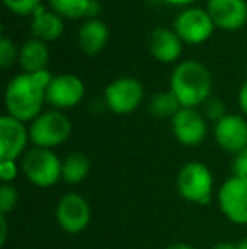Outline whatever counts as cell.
I'll return each mask as SVG.
<instances>
[{
    "label": "cell",
    "instance_id": "ffe728a7",
    "mask_svg": "<svg viewBox=\"0 0 247 249\" xmlns=\"http://www.w3.org/2000/svg\"><path fill=\"white\" fill-rule=\"evenodd\" d=\"M149 110L156 119H169L171 121L181 110V104L171 90H166V92H159L152 97L151 104H149Z\"/></svg>",
    "mask_w": 247,
    "mask_h": 249
},
{
    "label": "cell",
    "instance_id": "484cf974",
    "mask_svg": "<svg viewBox=\"0 0 247 249\" xmlns=\"http://www.w3.org/2000/svg\"><path fill=\"white\" fill-rule=\"evenodd\" d=\"M232 171H234V177L247 178V148L235 154L234 163H232Z\"/></svg>",
    "mask_w": 247,
    "mask_h": 249
},
{
    "label": "cell",
    "instance_id": "8fae6325",
    "mask_svg": "<svg viewBox=\"0 0 247 249\" xmlns=\"http://www.w3.org/2000/svg\"><path fill=\"white\" fill-rule=\"evenodd\" d=\"M26 122L10 117L9 114L0 117V160L16 161L26 153L29 131L26 129Z\"/></svg>",
    "mask_w": 247,
    "mask_h": 249
},
{
    "label": "cell",
    "instance_id": "4fadbf2b",
    "mask_svg": "<svg viewBox=\"0 0 247 249\" xmlns=\"http://www.w3.org/2000/svg\"><path fill=\"white\" fill-rule=\"evenodd\" d=\"M171 131L183 146H198L207 136V122L197 108L181 107L171 119Z\"/></svg>",
    "mask_w": 247,
    "mask_h": 249
},
{
    "label": "cell",
    "instance_id": "8992f818",
    "mask_svg": "<svg viewBox=\"0 0 247 249\" xmlns=\"http://www.w3.org/2000/svg\"><path fill=\"white\" fill-rule=\"evenodd\" d=\"M173 31L186 44H201L212 37L215 24L210 19L207 9L186 7L176 16L173 22Z\"/></svg>",
    "mask_w": 247,
    "mask_h": 249
},
{
    "label": "cell",
    "instance_id": "603a6c76",
    "mask_svg": "<svg viewBox=\"0 0 247 249\" xmlns=\"http://www.w3.org/2000/svg\"><path fill=\"white\" fill-rule=\"evenodd\" d=\"M17 200H19V194H17L16 187H12L10 183H2L0 187V213L7 215L10 210H14Z\"/></svg>",
    "mask_w": 247,
    "mask_h": 249
},
{
    "label": "cell",
    "instance_id": "9a60e30c",
    "mask_svg": "<svg viewBox=\"0 0 247 249\" xmlns=\"http://www.w3.org/2000/svg\"><path fill=\"white\" fill-rule=\"evenodd\" d=\"M183 41L168 27H156L149 34V53L161 63H175L181 56Z\"/></svg>",
    "mask_w": 247,
    "mask_h": 249
},
{
    "label": "cell",
    "instance_id": "2e32d148",
    "mask_svg": "<svg viewBox=\"0 0 247 249\" xmlns=\"http://www.w3.org/2000/svg\"><path fill=\"white\" fill-rule=\"evenodd\" d=\"M31 33H33V36L36 39L43 41V43L58 41L65 33L63 17H60L51 9L48 10L46 7L41 5L31 16Z\"/></svg>",
    "mask_w": 247,
    "mask_h": 249
},
{
    "label": "cell",
    "instance_id": "6da1fadb",
    "mask_svg": "<svg viewBox=\"0 0 247 249\" xmlns=\"http://www.w3.org/2000/svg\"><path fill=\"white\" fill-rule=\"evenodd\" d=\"M53 75L49 70L39 73H20L14 76L5 89V108L10 117L20 122H33L43 114L46 90Z\"/></svg>",
    "mask_w": 247,
    "mask_h": 249
},
{
    "label": "cell",
    "instance_id": "1f68e13d",
    "mask_svg": "<svg viewBox=\"0 0 247 249\" xmlns=\"http://www.w3.org/2000/svg\"><path fill=\"white\" fill-rule=\"evenodd\" d=\"M166 249H197V248L190 246V244H185V243H175V244H169Z\"/></svg>",
    "mask_w": 247,
    "mask_h": 249
},
{
    "label": "cell",
    "instance_id": "30bf717a",
    "mask_svg": "<svg viewBox=\"0 0 247 249\" xmlns=\"http://www.w3.org/2000/svg\"><path fill=\"white\" fill-rule=\"evenodd\" d=\"M92 217L90 203L78 194H68L58 202L56 219L63 231L68 234H78L86 229Z\"/></svg>",
    "mask_w": 247,
    "mask_h": 249
},
{
    "label": "cell",
    "instance_id": "ac0fdd59",
    "mask_svg": "<svg viewBox=\"0 0 247 249\" xmlns=\"http://www.w3.org/2000/svg\"><path fill=\"white\" fill-rule=\"evenodd\" d=\"M48 63H49V50L43 41L33 37L19 48V65L22 73L44 71L48 70Z\"/></svg>",
    "mask_w": 247,
    "mask_h": 249
},
{
    "label": "cell",
    "instance_id": "d6986e66",
    "mask_svg": "<svg viewBox=\"0 0 247 249\" xmlns=\"http://www.w3.org/2000/svg\"><path fill=\"white\" fill-rule=\"evenodd\" d=\"M88 173H90V160L86 154L75 151V153L68 154V156L63 160L61 178L68 185L82 183Z\"/></svg>",
    "mask_w": 247,
    "mask_h": 249
},
{
    "label": "cell",
    "instance_id": "277c9868",
    "mask_svg": "<svg viewBox=\"0 0 247 249\" xmlns=\"http://www.w3.org/2000/svg\"><path fill=\"white\" fill-rule=\"evenodd\" d=\"M176 187L180 195L191 203L207 205L214 197V177L200 161H190L180 170Z\"/></svg>",
    "mask_w": 247,
    "mask_h": 249
},
{
    "label": "cell",
    "instance_id": "f1b7e54d",
    "mask_svg": "<svg viewBox=\"0 0 247 249\" xmlns=\"http://www.w3.org/2000/svg\"><path fill=\"white\" fill-rule=\"evenodd\" d=\"M212 249H247V239L241 243H218Z\"/></svg>",
    "mask_w": 247,
    "mask_h": 249
},
{
    "label": "cell",
    "instance_id": "d4e9b609",
    "mask_svg": "<svg viewBox=\"0 0 247 249\" xmlns=\"http://www.w3.org/2000/svg\"><path fill=\"white\" fill-rule=\"evenodd\" d=\"M205 110H207V117L212 119V121H215V124L227 115L225 104L220 99H208L205 102Z\"/></svg>",
    "mask_w": 247,
    "mask_h": 249
},
{
    "label": "cell",
    "instance_id": "52a82bcc",
    "mask_svg": "<svg viewBox=\"0 0 247 249\" xmlns=\"http://www.w3.org/2000/svg\"><path fill=\"white\" fill-rule=\"evenodd\" d=\"M144 99V87L132 76H120L109 83L103 92L105 105L114 114L125 115L134 112Z\"/></svg>",
    "mask_w": 247,
    "mask_h": 249
},
{
    "label": "cell",
    "instance_id": "83f0119b",
    "mask_svg": "<svg viewBox=\"0 0 247 249\" xmlns=\"http://www.w3.org/2000/svg\"><path fill=\"white\" fill-rule=\"evenodd\" d=\"M239 107H241V110L244 112V115H247V80L244 82V85L241 87V90H239Z\"/></svg>",
    "mask_w": 247,
    "mask_h": 249
},
{
    "label": "cell",
    "instance_id": "4dcf8cb0",
    "mask_svg": "<svg viewBox=\"0 0 247 249\" xmlns=\"http://www.w3.org/2000/svg\"><path fill=\"white\" fill-rule=\"evenodd\" d=\"M165 2L171 3V5H178V7H188L193 2H197V0H165Z\"/></svg>",
    "mask_w": 247,
    "mask_h": 249
},
{
    "label": "cell",
    "instance_id": "7c38bea8",
    "mask_svg": "<svg viewBox=\"0 0 247 249\" xmlns=\"http://www.w3.org/2000/svg\"><path fill=\"white\" fill-rule=\"evenodd\" d=\"M205 9L222 31H239L247 22L246 0H208Z\"/></svg>",
    "mask_w": 247,
    "mask_h": 249
},
{
    "label": "cell",
    "instance_id": "f546056e",
    "mask_svg": "<svg viewBox=\"0 0 247 249\" xmlns=\"http://www.w3.org/2000/svg\"><path fill=\"white\" fill-rule=\"evenodd\" d=\"M0 227H2V231H0V243H5L7 239V219L5 215H0Z\"/></svg>",
    "mask_w": 247,
    "mask_h": 249
},
{
    "label": "cell",
    "instance_id": "7402d4cb",
    "mask_svg": "<svg viewBox=\"0 0 247 249\" xmlns=\"http://www.w3.org/2000/svg\"><path fill=\"white\" fill-rule=\"evenodd\" d=\"M2 2L10 12L20 17L33 16L41 7V0H2Z\"/></svg>",
    "mask_w": 247,
    "mask_h": 249
},
{
    "label": "cell",
    "instance_id": "ba28073f",
    "mask_svg": "<svg viewBox=\"0 0 247 249\" xmlns=\"http://www.w3.org/2000/svg\"><path fill=\"white\" fill-rule=\"evenodd\" d=\"M218 205L231 222L247 226V178H227L218 190Z\"/></svg>",
    "mask_w": 247,
    "mask_h": 249
},
{
    "label": "cell",
    "instance_id": "5bb4252c",
    "mask_svg": "<svg viewBox=\"0 0 247 249\" xmlns=\"http://www.w3.org/2000/svg\"><path fill=\"white\" fill-rule=\"evenodd\" d=\"M215 141L227 153H241L247 148V121L239 114H227L215 124Z\"/></svg>",
    "mask_w": 247,
    "mask_h": 249
},
{
    "label": "cell",
    "instance_id": "cb8c5ba5",
    "mask_svg": "<svg viewBox=\"0 0 247 249\" xmlns=\"http://www.w3.org/2000/svg\"><path fill=\"white\" fill-rule=\"evenodd\" d=\"M16 59H19V50H17V46L9 37H2L0 39V66L3 70L10 68Z\"/></svg>",
    "mask_w": 247,
    "mask_h": 249
},
{
    "label": "cell",
    "instance_id": "4316f807",
    "mask_svg": "<svg viewBox=\"0 0 247 249\" xmlns=\"http://www.w3.org/2000/svg\"><path fill=\"white\" fill-rule=\"evenodd\" d=\"M20 166H17L16 161H2L0 160V178L3 183H10L17 177V171Z\"/></svg>",
    "mask_w": 247,
    "mask_h": 249
},
{
    "label": "cell",
    "instance_id": "44dd1931",
    "mask_svg": "<svg viewBox=\"0 0 247 249\" xmlns=\"http://www.w3.org/2000/svg\"><path fill=\"white\" fill-rule=\"evenodd\" d=\"M48 3H49V9L63 19L76 20L82 17L86 19L92 0H48Z\"/></svg>",
    "mask_w": 247,
    "mask_h": 249
},
{
    "label": "cell",
    "instance_id": "9c48e42d",
    "mask_svg": "<svg viewBox=\"0 0 247 249\" xmlns=\"http://www.w3.org/2000/svg\"><path fill=\"white\" fill-rule=\"evenodd\" d=\"M85 97V83L73 73H61L53 76L46 90V102L56 110H66L78 105Z\"/></svg>",
    "mask_w": 247,
    "mask_h": 249
},
{
    "label": "cell",
    "instance_id": "5b68a950",
    "mask_svg": "<svg viewBox=\"0 0 247 249\" xmlns=\"http://www.w3.org/2000/svg\"><path fill=\"white\" fill-rule=\"evenodd\" d=\"M71 134V122L61 110H48L37 115L29 127V138L37 148L53 149L61 146Z\"/></svg>",
    "mask_w": 247,
    "mask_h": 249
},
{
    "label": "cell",
    "instance_id": "7a4b0ae2",
    "mask_svg": "<svg viewBox=\"0 0 247 249\" xmlns=\"http://www.w3.org/2000/svg\"><path fill=\"white\" fill-rule=\"evenodd\" d=\"M169 90L181 107L197 108L210 99L212 75L207 66L197 59H186L175 66L169 78Z\"/></svg>",
    "mask_w": 247,
    "mask_h": 249
},
{
    "label": "cell",
    "instance_id": "e0dca14e",
    "mask_svg": "<svg viewBox=\"0 0 247 249\" xmlns=\"http://www.w3.org/2000/svg\"><path fill=\"white\" fill-rule=\"evenodd\" d=\"M109 27L100 19H86L78 31V44L88 56H97L109 43Z\"/></svg>",
    "mask_w": 247,
    "mask_h": 249
},
{
    "label": "cell",
    "instance_id": "3957f363",
    "mask_svg": "<svg viewBox=\"0 0 247 249\" xmlns=\"http://www.w3.org/2000/svg\"><path fill=\"white\" fill-rule=\"evenodd\" d=\"M63 161L54 154L53 149L37 148L26 151L20 158V171L33 185L48 188L61 178Z\"/></svg>",
    "mask_w": 247,
    "mask_h": 249
}]
</instances>
